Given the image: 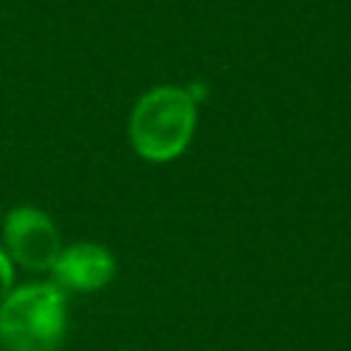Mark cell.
Listing matches in <instances>:
<instances>
[{
  "label": "cell",
  "instance_id": "6da1fadb",
  "mask_svg": "<svg viewBox=\"0 0 351 351\" xmlns=\"http://www.w3.org/2000/svg\"><path fill=\"white\" fill-rule=\"evenodd\" d=\"M197 123V101L186 88L159 85L143 93L129 118V140L148 162L178 159Z\"/></svg>",
  "mask_w": 351,
  "mask_h": 351
},
{
  "label": "cell",
  "instance_id": "7a4b0ae2",
  "mask_svg": "<svg viewBox=\"0 0 351 351\" xmlns=\"http://www.w3.org/2000/svg\"><path fill=\"white\" fill-rule=\"evenodd\" d=\"M66 324V293L55 282L11 288L0 302L3 351H60Z\"/></svg>",
  "mask_w": 351,
  "mask_h": 351
},
{
  "label": "cell",
  "instance_id": "5b68a950",
  "mask_svg": "<svg viewBox=\"0 0 351 351\" xmlns=\"http://www.w3.org/2000/svg\"><path fill=\"white\" fill-rule=\"evenodd\" d=\"M11 282H14V266H11V258H8V252L0 247V302L8 296V291H11Z\"/></svg>",
  "mask_w": 351,
  "mask_h": 351
},
{
  "label": "cell",
  "instance_id": "277c9868",
  "mask_svg": "<svg viewBox=\"0 0 351 351\" xmlns=\"http://www.w3.org/2000/svg\"><path fill=\"white\" fill-rule=\"evenodd\" d=\"M55 285L60 291H77V293H93L112 282L115 277V258L107 247L77 241L66 250H60L55 266H52Z\"/></svg>",
  "mask_w": 351,
  "mask_h": 351
},
{
  "label": "cell",
  "instance_id": "3957f363",
  "mask_svg": "<svg viewBox=\"0 0 351 351\" xmlns=\"http://www.w3.org/2000/svg\"><path fill=\"white\" fill-rule=\"evenodd\" d=\"M3 250L30 271H52L60 255V233L52 217L36 206H16L3 222Z\"/></svg>",
  "mask_w": 351,
  "mask_h": 351
}]
</instances>
